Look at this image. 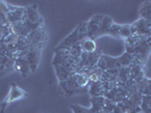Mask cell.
Here are the masks:
<instances>
[{
    "label": "cell",
    "instance_id": "1",
    "mask_svg": "<svg viewBox=\"0 0 151 113\" xmlns=\"http://www.w3.org/2000/svg\"><path fill=\"white\" fill-rule=\"evenodd\" d=\"M25 41L26 43L35 49H39L41 50L43 48V45L45 44L47 42V32H45V28L42 26L40 28H37L33 32H31L30 34L25 38Z\"/></svg>",
    "mask_w": 151,
    "mask_h": 113
},
{
    "label": "cell",
    "instance_id": "2",
    "mask_svg": "<svg viewBox=\"0 0 151 113\" xmlns=\"http://www.w3.org/2000/svg\"><path fill=\"white\" fill-rule=\"evenodd\" d=\"M129 26H131V34H132V35L139 34V35H143V36L150 38L151 21L139 18L135 23L131 24Z\"/></svg>",
    "mask_w": 151,
    "mask_h": 113
},
{
    "label": "cell",
    "instance_id": "3",
    "mask_svg": "<svg viewBox=\"0 0 151 113\" xmlns=\"http://www.w3.org/2000/svg\"><path fill=\"white\" fill-rule=\"evenodd\" d=\"M102 17L104 15H96L90 21L86 22V38H88L94 41L97 38H99V28H100Z\"/></svg>",
    "mask_w": 151,
    "mask_h": 113
},
{
    "label": "cell",
    "instance_id": "4",
    "mask_svg": "<svg viewBox=\"0 0 151 113\" xmlns=\"http://www.w3.org/2000/svg\"><path fill=\"white\" fill-rule=\"evenodd\" d=\"M9 25L25 21V7H14L8 4V13L6 14Z\"/></svg>",
    "mask_w": 151,
    "mask_h": 113
},
{
    "label": "cell",
    "instance_id": "5",
    "mask_svg": "<svg viewBox=\"0 0 151 113\" xmlns=\"http://www.w3.org/2000/svg\"><path fill=\"white\" fill-rule=\"evenodd\" d=\"M97 68H99L102 71H111V70H117L119 69L121 66L117 61V58H113L109 55L101 54L97 63Z\"/></svg>",
    "mask_w": 151,
    "mask_h": 113
},
{
    "label": "cell",
    "instance_id": "6",
    "mask_svg": "<svg viewBox=\"0 0 151 113\" xmlns=\"http://www.w3.org/2000/svg\"><path fill=\"white\" fill-rule=\"evenodd\" d=\"M84 38H85L82 36V35L78 33L77 28H75V30L73 31V33L69 34V36H67V38H65L55 50H67L68 48H70L72 45L78 44V43H80L82 40H84Z\"/></svg>",
    "mask_w": 151,
    "mask_h": 113
},
{
    "label": "cell",
    "instance_id": "7",
    "mask_svg": "<svg viewBox=\"0 0 151 113\" xmlns=\"http://www.w3.org/2000/svg\"><path fill=\"white\" fill-rule=\"evenodd\" d=\"M40 57H41V50L39 49H33L30 52L25 54V59L29 62L31 72H34L39 67V62H40Z\"/></svg>",
    "mask_w": 151,
    "mask_h": 113
},
{
    "label": "cell",
    "instance_id": "8",
    "mask_svg": "<svg viewBox=\"0 0 151 113\" xmlns=\"http://www.w3.org/2000/svg\"><path fill=\"white\" fill-rule=\"evenodd\" d=\"M59 86L61 87V90H64V93L66 95H73L74 93H76L77 90H80V86L77 85L75 80V76L73 75L70 78H68L67 80H64V82H59Z\"/></svg>",
    "mask_w": 151,
    "mask_h": 113
},
{
    "label": "cell",
    "instance_id": "9",
    "mask_svg": "<svg viewBox=\"0 0 151 113\" xmlns=\"http://www.w3.org/2000/svg\"><path fill=\"white\" fill-rule=\"evenodd\" d=\"M25 21L31 24H43V21L38 11V8L35 6L25 7Z\"/></svg>",
    "mask_w": 151,
    "mask_h": 113
},
{
    "label": "cell",
    "instance_id": "10",
    "mask_svg": "<svg viewBox=\"0 0 151 113\" xmlns=\"http://www.w3.org/2000/svg\"><path fill=\"white\" fill-rule=\"evenodd\" d=\"M15 69L21 72L23 77H29L32 74L31 72L29 62L26 61L25 57H16L15 59Z\"/></svg>",
    "mask_w": 151,
    "mask_h": 113
},
{
    "label": "cell",
    "instance_id": "11",
    "mask_svg": "<svg viewBox=\"0 0 151 113\" xmlns=\"http://www.w3.org/2000/svg\"><path fill=\"white\" fill-rule=\"evenodd\" d=\"M80 46H81L82 53L90 54V53H93L97 51V43L91 38H85L84 40H82L80 42Z\"/></svg>",
    "mask_w": 151,
    "mask_h": 113
},
{
    "label": "cell",
    "instance_id": "12",
    "mask_svg": "<svg viewBox=\"0 0 151 113\" xmlns=\"http://www.w3.org/2000/svg\"><path fill=\"white\" fill-rule=\"evenodd\" d=\"M89 85H90L89 93H90L91 97H98V96H104L105 95L102 82H92Z\"/></svg>",
    "mask_w": 151,
    "mask_h": 113
},
{
    "label": "cell",
    "instance_id": "13",
    "mask_svg": "<svg viewBox=\"0 0 151 113\" xmlns=\"http://www.w3.org/2000/svg\"><path fill=\"white\" fill-rule=\"evenodd\" d=\"M24 96H27V94L22 90L17 85H12V88L9 92V95H8L7 102H13L16 99H19V98L24 97Z\"/></svg>",
    "mask_w": 151,
    "mask_h": 113
},
{
    "label": "cell",
    "instance_id": "14",
    "mask_svg": "<svg viewBox=\"0 0 151 113\" xmlns=\"http://www.w3.org/2000/svg\"><path fill=\"white\" fill-rule=\"evenodd\" d=\"M105 105V97L104 96H98V97L91 98V112L92 113H99L102 111Z\"/></svg>",
    "mask_w": 151,
    "mask_h": 113
},
{
    "label": "cell",
    "instance_id": "15",
    "mask_svg": "<svg viewBox=\"0 0 151 113\" xmlns=\"http://www.w3.org/2000/svg\"><path fill=\"white\" fill-rule=\"evenodd\" d=\"M113 23L114 22H113V19H111V17H109V16H104V17H102V21H101V24H100V28H99V36L106 35Z\"/></svg>",
    "mask_w": 151,
    "mask_h": 113
},
{
    "label": "cell",
    "instance_id": "16",
    "mask_svg": "<svg viewBox=\"0 0 151 113\" xmlns=\"http://www.w3.org/2000/svg\"><path fill=\"white\" fill-rule=\"evenodd\" d=\"M140 18L151 21V2L150 1H144L140 8Z\"/></svg>",
    "mask_w": 151,
    "mask_h": 113
},
{
    "label": "cell",
    "instance_id": "17",
    "mask_svg": "<svg viewBox=\"0 0 151 113\" xmlns=\"http://www.w3.org/2000/svg\"><path fill=\"white\" fill-rule=\"evenodd\" d=\"M117 61L119 63V66L122 67H131L133 63V55L131 53L125 52L124 54H122L119 58H117Z\"/></svg>",
    "mask_w": 151,
    "mask_h": 113
},
{
    "label": "cell",
    "instance_id": "18",
    "mask_svg": "<svg viewBox=\"0 0 151 113\" xmlns=\"http://www.w3.org/2000/svg\"><path fill=\"white\" fill-rule=\"evenodd\" d=\"M151 96L150 95H143L141 103H140V110L143 113L151 112Z\"/></svg>",
    "mask_w": 151,
    "mask_h": 113
},
{
    "label": "cell",
    "instance_id": "19",
    "mask_svg": "<svg viewBox=\"0 0 151 113\" xmlns=\"http://www.w3.org/2000/svg\"><path fill=\"white\" fill-rule=\"evenodd\" d=\"M119 33H121V25L117 24V23H113L107 34L109 36H111V38H119Z\"/></svg>",
    "mask_w": 151,
    "mask_h": 113
},
{
    "label": "cell",
    "instance_id": "20",
    "mask_svg": "<svg viewBox=\"0 0 151 113\" xmlns=\"http://www.w3.org/2000/svg\"><path fill=\"white\" fill-rule=\"evenodd\" d=\"M131 34V26L129 25H121V33H119V38H124L126 40L129 38Z\"/></svg>",
    "mask_w": 151,
    "mask_h": 113
},
{
    "label": "cell",
    "instance_id": "21",
    "mask_svg": "<svg viewBox=\"0 0 151 113\" xmlns=\"http://www.w3.org/2000/svg\"><path fill=\"white\" fill-rule=\"evenodd\" d=\"M12 33H13V31H12V27H10L9 24H8V25H2V26H0V38H1V40L7 38L8 35H10Z\"/></svg>",
    "mask_w": 151,
    "mask_h": 113
},
{
    "label": "cell",
    "instance_id": "22",
    "mask_svg": "<svg viewBox=\"0 0 151 113\" xmlns=\"http://www.w3.org/2000/svg\"><path fill=\"white\" fill-rule=\"evenodd\" d=\"M70 107H72V110H73V112H74V113H92V112H91V110H90V107L88 109V107H83V106L75 105V104H73Z\"/></svg>",
    "mask_w": 151,
    "mask_h": 113
},
{
    "label": "cell",
    "instance_id": "23",
    "mask_svg": "<svg viewBox=\"0 0 151 113\" xmlns=\"http://www.w3.org/2000/svg\"><path fill=\"white\" fill-rule=\"evenodd\" d=\"M0 40H1V38H0Z\"/></svg>",
    "mask_w": 151,
    "mask_h": 113
}]
</instances>
